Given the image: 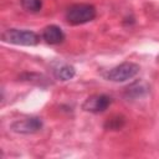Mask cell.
Returning <instances> with one entry per match:
<instances>
[{
    "instance_id": "obj_1",
    "label": "cell",
    "mask_w": 159,
    "mask_h": 159,
    "mask_svg": "<svg viewBox=\"0 0 159 159\" xmlns=\"http://www.w3.org/2000/svg\"><path fill=\"white\" fill-rule=\"evenodd\" d=\"M97 15V10L93 5L89 4H75L71 5L65 14L66 21L70 25L77 26L83 25L89 21H92Z\"/></svg>"
},
{
    "instance_id": "obj_2",
    "label": "cell",
    "mask_w": 159,
    "mask_h": 159,
    "mask_svg": "<svg viewBox=\"0 0 159 159\" xmlns=\"http://www.w3.org/2000/svg\"><path fill=\"white\" fill-rule=\"evenodd\" d=\"M1 40L4 42L17 46H36L40 42V36L30 30L7 29L2 32Z\"/></svg>"
},
{
    "instance_id": "obj_3",
    "label": "cell",
    "mask_w": 159,
    "mask_h": 159,
    "mask_svg": "<svg viewBox=\"0 0 159 159\" xmlns=\"http://www.w3.org/2000/svg\"><path fill=\"white\" fill-rule=\"evenodd\" d=\"M139 70H140L139 65L127 61V62H123V63L111 68L109 71H107L104 73V78L107 81L116 82V83L125 82V81H129L133 77H135L138 75Z\"/></svg>"
},
{
    "instance_id": "obj_4",
    "label": "cell",
    "mask_w": 159,
    "mask_h": 159,
    "mask_svg": "<svg viewBox=\"0 0 159 159\" xmlns=\"http://www.w3.org/2000/svg\"><path fill=\"white\" fill-rule=\"evenodd\" d=\"M42 119L39 117H27L15 120L11 124V130L20 134H34L42 129Z\"/></svg>"
},
{
    "instance_id": "obj_5",
    "label": "cell",
    "mask_w": 159,
    "mask_h": 159,
    "mask_svg": "<svg viewBox=\"0 0 159 159\" xmlns=\"http://www.w3.org/2000/svg\"><path fill=\"white\" fill-rule=\"evenodd\" d=\"M112 103V98L107 94H93L91 97H88L83 104H82V109L89 113H102L104 112Z\"/></svg>"
},
{
    "instance_id": "obj_6",
    "label": "cell",
    "mask_w": 159,
    "mask_h": 159,
    "mask_svg": "<svg viewBox=\"0 0 159 159\" xmlns=\"http://www.w3.org/2000/svg\"><path fill=\"white\" fill-rule=\"evenodd\" d=\"M65 32L57 25H48L42 30V39L48 45H58L65 41Z\"/></svg>"
},
{
    "instance_id": "obj_7",
    "label": "cell",
    "mask_w": 159,
    "mask_h": 159,
    "mask_svg": "<svg viewBox=\"0 0 159 159\" xmlns=\"http://www.w3.org/2000/svg\"><path fill=\"white\" fill-rule=\"evenodd\" d=\"M148 86L143 82H134L133 84H130L129 87L125 88V92H124V96L129 99H138L143 96H145L148 93Z\"/></svg>"
},
{
    "instance_id": "obj_8",
    "label": "cell",
    "mask_w": 159,
    "mask_h": 159,
    "mask_svg": "<svg viewBox=\"0 0 159 159\" xmlns=\"http://www.w3.org/2000/svg\"><path fill=\"white\" fill-rule=\"evenodd\" d=\"M53 75H55L56 80H60V81H70V80H72L75 77L76 70L71 65L62 63V65H58L53 70Z\"/></svg>"
},
{
    "instance_id": "obj_9",
    "label": "cell",
    "mask_w": 159,
    "mask_h": 159,
    "mask_svg": "<svg viewBox=\"0 0 159 159\" xmlns=\"http://www.w3.org/2000/svg\"><path fill=\"white\" fill-rule=\"evenodd\" d=\"M125 124V118L123 116H113L111 118H108L104 123V128L108 130H119L123 128V125Z\"/></svg>"
},
{
    "instance_id": "obj_10",
    "label": "cell",
    "mask_w": 159,
    "mask_h": 159,
    "mask_svg": "<svg viewBox=\"0 0 159 159\" xmlns=\"http://www.w3.org/2000/svg\"><path fill=\"white\" fill-rule=\"evenodd\" d=\"M21 7L31 14H36L42 9V0H20Z\"/></svg>"
}]
</instances>
